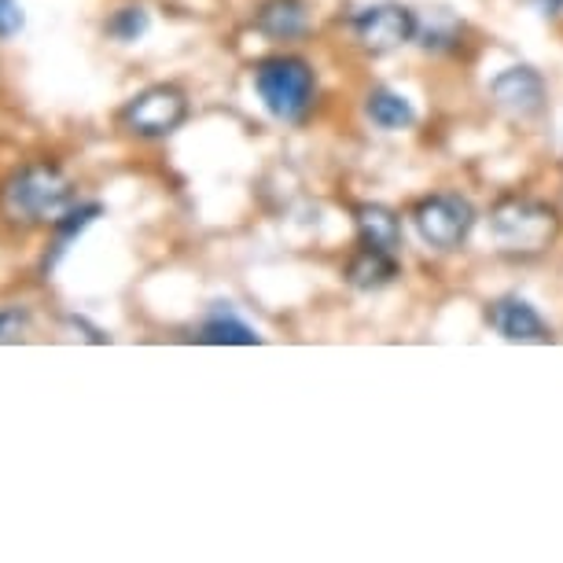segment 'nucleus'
Returning a JSON list of instances; mask_svg holds the SVG:
<instances>
[{
	"instance_id": "f3484780",
	"label": "nucleus",
	"mask_w": 563,
	"mask_h": 563,
	"mask_svg": "<svg viewBox=\"0 0 563 563\" xmlns=\"http://www.w3.org/2000/svg\"><path fill=\"white\" fill-rule=\"evenodd\" d=\"M26 317L23 313H15V310H8V313H0V343L4 339H15L19 335V328H23Z\"/></svg>"
},
{
	"instance_id": "9d476101",
	"label": "nucleus",
	"mask_w": 563,
	"mask_h": 563,
	"mask_svg": "<svg viewBox=\"0 0 563 563\" xmlns=\"http://www.w3.org/2000/svg\"><path fill=\"white\" fill-rule=\"evenodd\" d=\"M350 284L361 291H379L387 288L390 280L398 276V262L390 258V251H376V247H365L361 254H354V262H350Z\"/></svg>"
},
{
	"instance_id": "1a4fd4ad",
	"label": "nucleus",
	"mask_w": 563,
	"mask_h": 563,
	"mask_svg": "<svg viewBox=\"0 0 563 563\" xmlns=\"http://www.w3.org/2000/svg\"><path fill=\"white\" fill-rule=\"evenodd\" d=\"M357 232H361V240H365V247H376V251H395L401 243L398 214L379 203L357 207Z\"/></svg>"
},
{
	"instance_id": "dca6fc26",
	"label": "nucleus",
	"mask_w": 563,
	"mask_h": 563,
	"mask_svg": "<svg viewBox=\"0 0 563 563\" xmlns=\"http://www.w3.org/2000/svg\"><path fill=\"white\" fill-rule=\"evenodd\" d=\"M23 26H26L23 4H19V0H0V41H4V37H15Z\"/></svg>"
},
{
	"instance_id": "2eb2a0df",
	"label": "nucleus",
	"mask_w": 563,
	"mask_h": 563,
	"mask_svg": "<svg viewBox=\"0 0 563 563\" xmlns=\"http://www.w3.org/2000/svg\"><path fill=\"white\" fill-rule=\"evenodd\" d=\"M108 30H111V37H119L130 45V41H136L147 30V12L144 8H122V12L108 23Z\"/></svg>"
},
{
	"instance_id": "20e7f679",
	"label": "nucleus",
	"mask_w": 563,
	"mask_h": 563,
	"mask_svg": "<svg viewBox=\"0 0 563 563\" xmlns=\"http://www.w3.org/2000/svg\"><path fill=\"white\" fill-rule=\"evenodd\" d=\"M417 232L423 243L439 251H453L467 240V232L475 225V210L461 196H431L417 207Z\"/></svg>"
},
{
	"instance_id": "4468645a",
	"label": "nucleus",
	"mask_w": 563,
	"mask_h": 563,
	"mask_svg": "<svg viewBox=\"0 0 563 563\" xmlns=\"http://www.w3.org/2000/svg\"><path fill=\"white\" fill-rule=\"evenodd\" d=\"M103 214L100 210V203H85V207H70L67 214H63L59 221H56V247H52V254L45 258V269H52V265L59 262V254L67 251V243L78 236V232L85 229V225H92Z\"/></svg>"
},
{
	"instance_id": "39448f33",
	"label": "nucleus",
	"mask_w": 563,
	"mask_h": 563,
	"mask_svg": "<svg viewBox=\"0 0 563 563\" xmlns=\"http://www.w3.org/2000/svg\"><path fill=\"white\" fill-rule=\"evenodd\" d=\"M188 119V100L174 85H152L125 108V125L141 136H169Z\"/></svg>"
},
{
	"instance_id": "0eeeda50",
	"label": "nucleus",
	"mask_w": 563,
	"mask_h": 563,
	"mask_svg": "<svg viewBox=\"0 0 563 563\" xmlns=\"http://www.w3.org/2000/svg\"><path fill=\"white\" fill-rule=\"evenodd\" d=\"M490 92L508 114H519V119H530L545 108V81L530 67H508L505 74H497Z\"/></svg>"
},
{
	"instance_id": "423d86ee",
	"label": "nucleus",
	"mask_w": 563,
	"mask_h": 563,
	"mask_svg": "<svg viewBox=\"0 0 563 563\" xmlns=\"http://www.w3.org/2000/svg\"><path fill=\"white\" fill-rule=\"evenodd\" d=\"M354 30L368 52H390L417 34V19L401 4H372L365 12H357Z\"/></svg>"
},
{
	"instance_id": "6e6552de",
	"label": "nucleus",
	"mask_w": 563,
	"mask_h": 563,
	"mask_svg": "<svg viewBox=\"0 0 563 563\" xmlns=\"http://www.w3.org/2000/svg\"><path fill=\"white\" fill-rule=\"evenodd\" d=\"M494 328L508 343H549V324L523 299H501L494 306Z\"/></svg>"
},
{
	"instance_id": "f257e3e1",
	"label": "nucleus",
	"mask_w": 563,
	"mask_h": 563,
	"mask_svg": "<svg viewBox=\"0 0 563 563\" xmlns=\"http://www.w3.org/2000/svg\"><path fill=\"white\" fill-rule=\"evenodd\" d=\"M74 207V185L59 166L34 163L0 185V210L15 225H56Z\"/></svg>"
},
{
	"instance_id": "7ed1b4c3",
	"label": "nucleus",
	"mask_w": 563,
	"mask_h": 563,
	"mask_svg": "<svg viewBox=\"0 0 563 563\" xmlns=\"http://www.w3.org/2000/svg\"><path fill=\"white\" fill-rule=\"evenodd\" d=\"M494 236L505 251L534 254L556 236V214L530 199H505L494 210Z\"/></svg>"
},
{
	"instance_id": "9b49d317",
	"label": "nucleus",
	"mask_w": 563,
	"mask_h": 563,
	"mask_svg": "<svg viewBox=\"0 0 563 563\" xmlns=\"http://www.w3.org/2000/svg\"><path fill=\"white\" fill-rule=\"evenodd\" d=\"M258 30L273 41H291L306 34V4L302 0H269L258 12Z\"/></svg>"
},
{
	"instance_id": "ddd939ff",
	"label": "nucleus",
	"mask_w": 563,
	"mask_h": 563,
	"mask_svg": "<svg viewBox=\"0 0 563 563\" xmlns=\"http://www.w3.org/2000/svg\"><path fill=\"white\" fill-rule=\"evenodd\" d=\"M199 339H203V343H214V346H254V343H262V335L232 313L210 317V321L203 324V332H199Z\"/></svg>"
},
{
	"instance_id": "f03ea898",
	"label": "nucleus",
	"mask_w": 563,
	"mask_h": 563,
	"mask_svg": "<svg viewBox=\"0 0 563 563\" xmlns=\"http://www.w3.org/2000/svg\"><path fill=\"white\" fill-rule=\"evenodd\" d=\"M254 89L265 111L280 122H299L313 103V70L299 56H273L254 67Z\"/></svg>"
},
{
	"instance_id": "f8f14e48",
	"label": "nucleus",
	"mask_w": 563,
	"mask_h": 563,
	"mask_svg": "<svg viewBox=\"0 0 563 563\" xmlns=\"http://www.w3.org/2000/svg\"><path fill=\"white\" fill-rule=\"evenodd\" d=\"M368 119L379 125V130H406L417 119V111H412V103L406 97H398V92L390 89H376L368 97Z\"/></svg>"
}]
</instances>
